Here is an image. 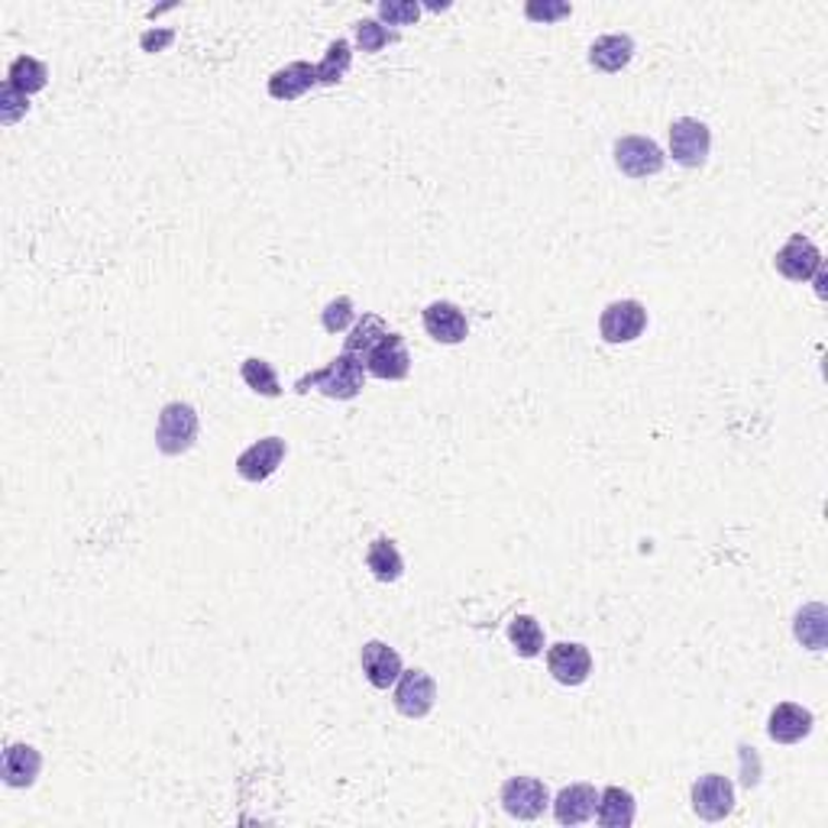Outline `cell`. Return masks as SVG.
Wrapping results in <instances>:
<instances>
[{"label":"cell","mask_w":828,"mask_h":828,"mask_svg":"<svg viewBox=\"0 0 828 828\" xmlns=\"http://www.w3.org/2000/svg\"><path fill=\"white\" fill-rule=\"evenodd\" d=\"M363 382H366V366L363 360L350 356V353H340L337 360H330L324 369L317 373H308L294 382V392L304 396L311 389L324 392L327 399H337V402H350L363 392Z\"/></svg>","instance_id":"1"},{"label":"cell","mask_w":828,"mask_h":828,"mask_svg":"<svg viewBox=\"0 0 828 828\" xmlns=\"http://www.w3.org/2000/svg\"><path fill=\"white\" fill-rule=\"evenodd\" d=\"M198 412L188 402H172L159 412V424H155V447L165 456H181L195 447L198 440Z\"/></svg>","instance_id":"2"},{"label":"cell","mask_w":828,"mask_h":828,"mask_svg":"<svg viewBox=\"0 0 828 828\" xmlns=\"http://www.w3.org/2000/svg\"><path fill=\"white\" fill-rule=\"evenodd\" d=\"M502 810L512 816V819H522V823H535L544 816V810L551 806V790L544 780L538 777H512L502 783Z\"/></svg>","instance_id":"3"},{"label":"cell","mask_w":828,"mask_h":828,"mask_svg":"<svg viewBox=\"0 0 828 828\" xmlns=\"http://www.w3.org/2000/svg\"><path fill=\"white\" fill-rule=\"evenodd\" d=\"M644 327H648V308L635 298L605 304L599 317V334L605 343H631L644 334Z\"/></svg>","instance_id":"4"},{"label":"cell","mask_w":828,"mask_h":828,"mask_svg":"<svg viewBox=\"0 0 828 828\" xmlns=\"http://www.w3.org/2000/svg\"><path fill=\"white\" fill-rule=\"evenodd\" d=\"M692 813L705 823H722L735 810V787L722 774H705L692 783L690 790Z\"/></svg>","instance_id":"5"},{"label":"cell","mask_w":828,"mask_h":828,"mask_svg":"<svg viewBox=\"0 0 828 828\" xmlns=\"http://www.w3.org/2000/svg\"><path fill=\"white\" fill-rule=\"evenodd\" d=\"M667 155L651 137L615 139V165L628 178H651L664 168Z\"/></svg>","instance_id":"6"},{"label":"cell","mask_w":828,"mask_h":828,"mask_svg":"<svg viewBox=\"0 0 828 828\" xmlns=\"http://www.w3.org/2000/svg\"><path fill=\"white\" fill-rule=\"evenodd\" d=\"M366 373L376 376V379H386V382H399L412 373V353L405 347V337L389 330L363 360Z\"/></svg>","instance_id":"7"},{"label":"cell","mask_w":828,"mask_h":828,"mask_svg":"<svg viewBox=\"0 0 828 828\" xmlns=\"http://www.w3.org/2000/svg\"><path fill=\"white\" fill-rule=\"evenodd\" d=\"M712 149V134L702 121L680 117L670 127V155L674 162H680L683 168H702Z\"/></svg>","instance_id":"8"},{"label":"cell","mask_w":828,"mask_h":828,"mask_svg":"<svg viewBox=\"0 0 828 828\" xmlns=\"http://www.w3.org/2000/svg\"><path fill=\"white\" fill-rule=\"evenodd\" d=\"M774 269L790 281H810L823 269V253L810 237L793 234L787 240V247L774 256Z\"/></svg>","instance_id":"9"},{"label":"cell","mask_w":828,"mask_h":828,"mask_svg":"<svg viewBox=\"0 0 828 828\" xmlns=\"http://www.w3.org/2000/svg\"><path fill=\"white\" fill-rule=\"evenodd\" d=\"M548 670L560 687H582L592 674V654L586 644L560 641L548 651Z\"/></svg>","instance_id":"10"},{"label":"cell","mask_w":828,"mask_h":828,"mask_svg":"<svg viewBox=\"0 0 828 828\" xmlns=\"http://www.w3.org/2000/svg\"><path fill=\"white\" fill-rule=\"evenodd\" d=\"M421 321H424L427 337L437 340V343L453 347V343H463L469 337V321H466L463 308L453 304V301H430L424 308Z\"/></svg>","instance_id":"11"},{"label":"cell","mask_w":828,"mask_h":828,"mask_svg":"<svg viewBox=\"0 0 828 828\" xmlns=\"http://www.w3.org/2000/svg\"><path fill=\"white\" fill-rule=\"evenodd\" d=\"M288 447L281 437H263L256 443H250L240 456H237V473L247 482H266L269 476H276V469L281 466Z\"/></svg>","instance_id":"12"},{"label":"cell","mask_w":828,"mask_h":828,"mask_svg":"<svg viewBox=\"0 0 828 828\" xmlns=\"http://www.w3.org/2000/svg\"><path fill=\"white\" fill-rule=\"evenodd\" d=\"M437 702V683L424 670H402L396 683V708L405 718H424Z\"/></svg>","instance_id":"13"},{"label":"cell","mask_w":828,"mask_h":828,"mask_svg":"<svg viewBox=\"0 0 828 828\" xmlns=\"http://www.w3.org/2000/svg\"><path fill=\"white\" fill-rule=\"evenodd\" d=\"M551 806L560 826H582L595 816L599 790L592 783H569L553 796Z\"/></svg>","instance_id":"14"},{"label":"cell","mask_w":828,"mask_h":828,"mask_svg":"<svg viewBox=\"0 0 828 828\" xmlns=\"http://www.w3.org/2000/svg\"><path fill=\"white\" fill-rule=\"evenodd\" d=\"M360 664H363V674H366V680L376 687V690H389V687H396L399 683V677H402V657H399V651H392L386 641H369V644H363V651H360Z\"/></svg>","instance_id":"15"},{"label":"cell","mask_w":828,"mask_h":828,"mask_svg":"<svg viewBox=\"0 0 828 828\" xmlns=\"http://www.w3.org/2000/svg\"><path fill=\"white\" fill-rule=\"evenodd\" d=\"M813 725H816V718H813L810 708H803V705H796V702H780V705H774V712H770L767 735H770V741H777V744H796V741H803V738L813 735Z\"/></svg>","instance_id":"16"},{"label":"cell","mask_w":828,"mask_h":828,"mask_svg":"<svg viewBox=\"0 0 828 828\" xmlns=\"http://www.w3.org/2000/svg\"><path fill=\"white\" fill-rule=\"evenodd\" d=\"M631 59H635V39L625 36V33L599 36V39L589 46V65L599 68V72H605V75L622 72Z\"/></svg>","instance_id":"17"},{"label":"cell","mask_w":828,"mask_h":828,"mask_svg":"<svg viewBox=\"0 0 828 828\" xmlns=\"http://www.w3.org/2000/svg\"><path fill=\"white\" fill-rule=\"evenodd\" d=\"M3 783L13 787V790H23V787H33L39 770H42V754L29 744H10L3 751Z\"/></svg>","instance_id":"18"},{"label":"cell","mask_w":828,"mask_h":828,"mask_svg":"<svg viewBox=\"0 0 828 828\" xmlns=\"http://www.w3.org/2000/svg\"><path fill=\"white\" fill-rule=\"evenodd\" d=\"M317 85V65L311 62H291L285 68H278L269 78V98L276 101H298L301 95H308Z\"/></svg>","instance_id":"19"},{"label":"cell","mask_w":828,"mask_h":828,"mask_svg":"<svg viewBox=\"0 0 828 828\" xmlns=\"http://www.w3.org/2000/svg\"><path fill=\"white\" fill-rule=\"evenodd\" d=\"M638 816V803L625 787H605L599 793L595 806V823L602 828H628Z\"/></svg>","instance_id":"20"},{"label":"cell","mask_w":828,"mask_h":828,"mask_svg":"<svg viewBox=\"0 0 828 828\" xmlns=\"http://www.w3.org/2000/svg\"><path fill=\"white\" fill-rule=\"evenodd\" d=\"M366 566L379 582H396L405 573V560L389 538H376L366 551Z\"/></svg>","instance_id":"21"},{"label":"cell","mask_w":828,"mask_h":828,"mask_svg":"<svg viewBox=\"0 0 828 828\" xmlns=\"http://www.w3.org/2000/svg\"><path fill=\"white\" fill-rule=\"evenodd\" d=\"M389 334L386 321L379 314H363L353 327H350V337L343 343V353L356 356V360H366V353Z\"/></svg>","instance_id":"22"},{"label":"cell","mask_w":828,"mask_h":828,"mask_svg":"<svg viewBox=\"0 0 828 828\" xmlns=\"http://www.w3.org/2000/svg\"><path fill=\"white\" fill-rule=\"evenodd\" d=\"M7 81L20 91V95H36V91H42L46 85H49V68L39 62V59H33V55H20V59H13L10 62V68H7Z\"/></svg>","instance_id":"23"},{"label":"cell","mask_w":828,"mask_h":828,"mask_svg":"<svg viewBox=\"0 0 828 828\" xmlns=\"http://www.w3.org/2000/svg\"><path fill=\"white\" fill-rule=\"evenodd\" d=\"M509 641L522 657H538L544 651V628L535 615H518L509 625Z\"/></svg>","instance_id":"24"},{"label":"cell","mask_w":828,"mask_h":828,"mask_svg":"<svg viewBox=\"0 0 828 828\" xmlns=\"http://www.w3.org/2000/svg\"><path fill=\"white\" fill-rule=\"evenodd\" d=\"M353 62V49L347 39H334L324 52V59L317 62V85H337L343 81V75L350 72Z\"/></svg>","instance_id":"25"},{"label":"cell","mask_w":828,"mask_h":828,"mask_svg":"<svg viewBox=\"0 0 828 828\" xmlns=\"http://www.w3.org/2000/svg\"><path fill=\"white\" fill-rule=\"evenodd\" d=\"M240 376H243V382H247L256 396H266V399H278V396H281V386H278V376L276 369H273V363H266V360H260V356H250V360L240 366Z\"/></svg>","instance_id":"26"},{"label":"cell","mask_w":828,"mask_h":828,"mask_svg":"<svg viewBox=\"0 0 828 828\" xmlns=\"http://www.w3.org/2000/svg\"><path fill=\"white\" fill-rule=\"evenodd\" d=\"M796 638L813 651L826 648V609L823 605H806L796 615Z\"/></svg>","instance_id":"27"},{"label":"cell","mask_w":828,"mask_h":828,"mask_svg":"<svg viewBox=\"0 0 828 828\" xmlns=\"http://www.w3.org/2000/svg\"><path fill=\"white\" fill-rule=\"evenodd\" d=\"M356 42H360L363 52H379V49H386L389 42H399V33L389 29V26H382L379 20H360V23H356Z\"/></svg>","instance_id":"28"},{"label":"cell","mask_w":828,"mask_h":828,"mask_svg":"<svg viewBox=\"0 0 828 828\" xmlns=\"http://www.w3.org/2000/svg\"><path fill=\"white\" fill-rule=\"evenodd\" d=\"M356 321V311H353V301L350 298H334L324 311H321V324L327 334H343L350 330V324Z\"/></svg>","instance_id":"29"},{"label":"cell","mask_w":828,"mask_h":828,"mask_svg":"<svg viewBox=\"0 0 828 828\" xmlns=\"http://www.w3.org/2000/svg\"><path fill=\"white\" fill-rule=\"evenodd\" d=\"M26 111H29V98L20 95L10 81H3V88H0V124L13 127Z\"/></svg>","instance_id":"30"},{"label":"cell","mask_w":828,"mask_h":828,"mask_svg":"<svg viewBox=\"0 0 828 828\" xmlns=\"http://www.w3.org/2000/svg\"><path fill=\"white\" fill-rule=\"evenodd\" d=\"M379 16L389 26H409V23H417L421 3H414V0H379Z\"/></svg>","instance_id":"31"},{"label":"cell","mask_w":828,"mask_h":828,"mask_svg":"<svg viewBox=\"0 0 828 828\" xmlns=\"http://www.w3.org/2000/svg\"><path fill=\"white\" fill-rule=\"evenodd\" d=\"M573 13V7L569 3H560V0H531V3H525V16L528 20H535V23H553V20H563V16H569Z\"/></svg>","instance_id":"32"},{"label":"cell","mask_w":828,"mask_h":828,"mask_svg":"<svg viewBox=\"0 0 828 828\" xmlns=\"http://www.w3.org/2000/svg\"><path fill=\"white\" fill-rule=\"evenodd\" d=\"M172 39H175V33H172V29H162V33L149 29V33H142V36H139V46H142V52H162Z\"/></svg>","instance_id":"33"}]
</instances>
